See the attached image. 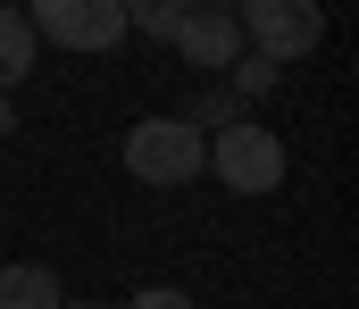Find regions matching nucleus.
<instances>
[{
  "instance_id": "1",
  "label": "nucleus",
  "mask_w": 359,
  "mask_h": 309,
  "mask_svg": "<svg viewBox=\"0 0 359 309\" xmlns=\"http://www.w3.org/2000/svg\"><path fill=\"white\" fill-rule=\"evenodd\" d=\"M126 176L134 184H192V176H209V134H192L184 117H142L134 134H126Z\"/></svg>"
},
{
  "instance_id": "2",
  "label": "nucleus",
  "mask_w": 359,
  "mask_h": 309,
  "mask_svg": "<svg viewBox=\"0 0 359 309\" xmlns=\"http://www.w3.org/2000/svg\"><path fill=\"white\" fill-rule=\"evenodd\" d=\"M209 176H217L226 193H276V184H284V134L251 125V117L217 125V134H209Z\"/></svg>"
},
{
  "instance_id": "3",
  "label": "nucleus",
  "mask_w": 359,
  "mask_h": 309,
  "mask_svg": "<svg viewBox=\"0 0 359 309\" xmlns=\"http://www.w3.org/2000/svg\"><path fill=\"white\" fill-rule=\"evenodd\" d=\"M234 25H243V50H259V59H276V67L309 59L318 34H326L318 0H234Z\"/></svg>"
},
{
  "instance_id": "4",
  "label": "nucleus",
  "mask_w": 359,
  "mask_h": 309,
  "mask_svg": "<svg viewBox=\"0 0 359 309\" xmlns=\"http://www.w3.org/2000/svg\"><path fill=\"white\" fill-rule=\"evenodd\" d=\"M25 25L50 50H117L126 42V0H34Z\"/></svg>"
},
{
  "instance_id": "5",
  "label": "nucleus",
  "mask_w": 359,
  "mask_h": 309,
  "mask_svg": "<svg viewBox=\"0 0 359 309\" xmlns=\"http://www.w3.org/2000/svg\"><path fill=\"white\" fill-rule=\"evenodd\" d=\"M176 50L192 59V67H209V76L234 67V59H243V25H234V8H192V17L176 25Z\"/></svg>"
},
{
  "instance_id": "6",
  "label": "nucleus",
  "mask_w": 359,
  "mask_h": 309,
  "mask_svg": "<svg viewBox=\"0 0 359 309\" xmlns=\"http://www.w3.org/2000/svg\"><path fill=\"white\" fill-rule=\"evenodd\" d=\"M0 309H59V276L42 259H8L0 268Z\"/></svg>"
},
{
  "instance_id": "7",
  "label": "nucleus",
  "mask_w": 359,
  "mask_h": 309,
  "mask_svg": "<svg viewBox=\"0 0 359 309\" xmlns=\"http://www.w3.org/2000/svg\"><path fill=\"white\" fill-rule=\"evenodd\" d=\"M34 50H42V42H34V25H25V8H8V0H0V92H8V84H25V67H34Z\"/></svg>"
},
{
  "instance_id": "8",
  "label": "nucleus",
  "mask_w": 359,
  "mask_h": 309,
  "mask_svg": "<svg viewBox=\"0 0 359 309\" xmlns=\"http://www.w3.org/2000/svg\"><path fill=\"white\" fill-rule=\"evenodd\" d=\"M184 17H192V0H126V34H151V42H176Z\"/></svg>"
},
{
  "instance_id": "9",
  "label": "nucleus",
  "mask_w": 359,
  "mask_h": 309,
  "mask_svg": "<svg viewBox=\"0 0 359 309\" xmlns=\"http://www.w3.org/2000/svg\"><path fill=\"white\" fill-rule=\"evenodd\" d=\"M276 76H284L276 59H259V50H243V59H234V101H259V92H276Z\"/></svg>"
},
{
  "instance_id": "10",
  "label": "nucleus",
  "mask_w": 359,
  "mask_h": 309,
  "mask_svg": "<svg viewBox=\"0 0 359 309\" xmlns=\"http://www.w3.org/2000/svg\"><path fill=\"white\" fill-rule=\"evenodd\" d=\"M234 117H243V101H234V92H209L184 125H192V134H217V125H234Z\"/></svg>"
},
{
  "instance_id": "11",
  "label": "nucleus",
  "mask_w": 359,
  "mask_h": 309,
  "mask_svg": "<svg viewBox=\"0 0 359 309\" xmlns=\"http://www.w3.org/2000/svg\"><path fill=\"white\" fill-rule=\"evenodd\" d=\"M126 309H192V293H176V284H142Z\"/></svg>"
},
{
  "instance_id": "12",
  "label": "nucleus",
  "mask_w": 359,
  "mask_h": 309,
  "mask_svg": "<svg viewBox=\"0 0 359 309\" xmlns=\"http://www.w3.org/2000/svg\"><path fill=\"white\" fill-rule=\"evenodd\" d=\"M8 125H17V109H8V101H0V134H8Z\"/></svg>"
},
{
  "instance_id": "13",
  "label": "nucleus",
  "mask_w": 359,
  "mask_h": 309,
  "mask_svg": "<svg viewBox=\"0 0 359 309\" xmlns=\"http://www.w3.org/2000/svg\"><path fill=\"white\" fill-rule=\"evenodd\" d=\"M59 309H109V301H59Z\"/></svg>"
},
{
  "instance_id": "14",
  "label": "nucleus",
  "mask_w": 359,
  "mask_h": 309,
  "mask_svg": "<svg viewBox=\"0 0 359 309\" xmlns=\"http://www.w3.org/2000/svg\"><path fill=\"white\" fill-rule=\"evenodd\" d=\"M192 8H234V0H192Z\"/></svg>"
}]
</instances>
